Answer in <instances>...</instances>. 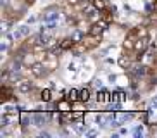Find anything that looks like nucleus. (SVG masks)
Listing matches in <instances>:
<instances>
[{"label": "nucleus", "instance_id": "nucleus-1", "mask_svg": "<svg viewBox=\"0 0 157 138\" xmlns=\"http://www.w3.org/2000/svg\"><path fill=\"white\" fill-rule=\"evenodd\" d=\"M100 36L102 35H92V33L85 35V38L79 41V50H93V48H97L100 45Z\"/></svg>", "mask_w": 157, "mask_h": 138}, {"label": "nucleus", "instance_id": "nucleus-2", "mask_svg": "<svg viewBox=\"0 0 157 138\" xmlns=\"http://www.w3.org/2000/svg\"><path fill=\"white\" fill-rule=\"evenodd\" d=\"M138 33H136V29H131V31L126 35L124 38V43H123V47H124V50H135V45H136V41H138Z\"/></svg>", "mask_w": 157, "mask_h": 138}, {"label": "nucleus", "instance_id": "nucleus-3", "mask_svg": "<svg viewBox=\"0 0 157 138\" xmlns=\"http://www.w3.org/2000/svg\"><path fill=\"white\" fill-rule=\"evenodd\" d=\"M29 71H31V73L36 76V78H45L47 74L50 73V69L47 67L43 62H36V64L33 66V67H29Z\"/></svg>", "mask_w": 157, "mask_h": 138}, {"label": "nucleus", "instance_id": "nucleus-4", "mask_svg": "<svg viewBox=\"0 0 157 138\" xmlns=\"http://www.w3.org/2000/svg\"><path fill=\"white\" fill-rule=\"evenodd\" d=\"M107 24H109V23H107L105 19H100V21H97V23H92V24H90L88 33H92V35H102V33L105 31Z\"/></svg>", "mask_w": 157, "mask_h": 138}, {"label": "nucleus", "instance_id": "nucleus-5", "mask_svg": "<svg viewBox=\"0 0 157 138\" xmlns=\"http://www.w3.org/2000/svg\"><path fill=\"white\" fill-rule=\"evenodd\" d=\"M36 62H40V60H38L36 54H35L33 50H28L26 54L23 55V66L24 67H33Z\"/></svg>", "mask_w": 157, "mask_h": 138}, {"label": "nucleus", "instance_id": "nucleus-6", "mask_svg": "<svg viewBox=\"0 0 157 138\" xmlns=\"http://www.w3.org/2000/svg\"><path fill=\"white\" fill-rule=\"evenodd\" d=\"M76 45V41L73 40V36L71 38H62V40H59L56 43V47H54V50H69V48H73V47Z\"/></svg>", "mask_w": 157, "mask_h": 138}, {"label": "nucleus", "instance_id": "nucleus-7", "mask_svg": "<svg viewBox=\"0 0 157 138\" xmlns=\"http://www.w3.org/2000/svg\"><path fill=\"white\" fill-rule=\"evenodd\" d=\"M148 36H142L138 38V41H136V45H135V52H138V54H145L148 48Z\"/></svg>", "mask_w": 157, "mask_h": 138}, {"label": "nucleus", "instance_id": "nucleus-8", "mask_svg": "<svg viewBox=\"0 0 157 138\" xmlns=\"http://www.w3.org/2000/svg\"><path fill=\"white\" fill-rule=\"evenodd\" d=\"M57 110L59 112H71L73 110V102L69 98H62V100L57 102Z\"/></svg>", "mask_w": 157, "mask_h": 138}, {"label": "nucleus", "instance_id": "nucleus-9", "mask_svg": "<svg viewBox=\"0 0 157 138\" xmlns=\"http://www.w3.org/2000/svg\"><path fill=\"white\" fill-rule=\"evenodd\" d=\"M12 95H14V90L5 83L4 86H2V90H0V100L2 102H7V100H10L12 98Z\"/></svg>", "mask_w": 157, "mask_h": 138}, {"label": "nucleus", "instance_id": "nucleus-10", "mask_svg": "<svg viewBox=\"0 0 157 138\" xmlns=\"http://www.w3.org/2000/svg\"><path fill=\"white\" fill-rule=\"evenodd\" d=\"M17 92H21V93L33 92V83L28 81V79H21V81L17 83Z\"/></svg>", "mask_w": 157, "mask_h": 138}, {"label": "nucleus", "instance_id": "nucleus-11", "mask_svg": "<svg viewBox=\"0 0 157 138\" xmlns=\"http://www.w3.org/2000/svg\"><path fill=\"white\" fill-rule=\"evenodd\" d=\"M43 64L47 66V67L50 69V73L52 71H54V69L57 67V57L54 54H52V52H48V55H47V59L43 60Z\"/></svg>", "mask_w": 157, "mask_h": 138}, {"label": "nucleus", "instance_id": "nucleus-12", "mask_svg": "<svg viewBox=\"0 0 157 138\" xmlns=\"http://www.w3.org/2000/svg\"><path fill=\"white\" fill-rule=\"evenodd\" d=\"M97 100L100 104H107V102H112V95L109 92H105V90H102V92L97 93Z\"/></svg>", "mask_w": 157, "mask_h": 138}, {"label": "nucleus", "instance_id": "nucleus-13", "mask_svg": "<svg viewBox=\"0 0 157 138\" xmlns=\"http://www.w3.org/2000/svg\"><path fill=\"white\" fill-rule=\"evenodd\" d=\"M66 98H69L71 102L79 100V92H78V90H74V88H71V90H67V92H66Z\"/></svg>", "mask_w": 157, "mask_h": 138}, {"label": "nucleus", "instance_id": "nucleus-14", "mask_svg": "<svg viewBox=\"0 0 157 138\" xmlns=\"http://www.w3.org/2000/svg\"><path fill=\"white\" fill-rule=\"evenodd\" d=\"M92 5H93V7H95L97 10H105V7H107L105 0H93Z\"/></svg>", "mask_w": 157, "mask_h": 138}, {"label": "nucleus", "instance_id": "nucleus-15", "mask_svg": "<svg viewBox=\"0 0 157 138\" xmlns=\"http://www.w3.org/2000/svg\"><path fill=\"white\" fill-rule=\"evenodd\" d=\"M79 100H81V102H88V100H90V90H88V88L79 90Z\"/></svg>", "mask_w": 157, "mask_h": 138}, {"label": "nucleus", "instance_id": "nucleus-16", "mask_svg": "<svg viewBox=\"0 0 157 138\" xmlns=\"http://www.w3.org/2000/svg\"><path fill=\"white\" fill-rule=\"evenodd\" d=\"M40 98H42L43 102H48L52 98V92L50 90H42V92H40Z\"/></svg>", "mask_w": 157, "mask_h": 138}, {"label": "nucleus", "instance_id": "nucleus-17", "mask_svg": "<svg viewBox=\"0 0 157 138\" xmlns=\"http://www.w3.org/2000/svg\"><path fill=\"white\" fill-rule=\"evenodd\" d=\"M136 29V33H138V36L142 38V36H148V29L145 26H138V28H135Z\"/></svg>", "mask_w": 157, "mask_h": 138}, {"label": "nucleus", "instance_id": "nucleus-18", "mask_svg": "<svg viewBox=\"0 0 157 138\" xmlns=\"http://www.w3.org/2000/svg\"><path fill=\"white\" fill-rule=\"evenodd\" d=\"M129 62H131V60H129V57H124V55L119 59V66H121V67H128Z\"/></svg>", "mask_w": 157, "mask_h": 138}, {"label": "nucleus", "instance_id": "nucleus-19", "mask_svg": "<svg viewBox=\"0 0 157 138\" xmlns=\"http://www.w3.org/2000/svg\"><path fill=\"white\" fill-rule=\"evenodd\" d=\"M121 100H124V93L117 92V93H114V95H112V102H121Z\"/></svg>", "mask_w": 157, "mask_h": 138}, {"label": "nucleus", "instance_id": "nucleus-20", "mask_svg": "<svg viewBox=\"0 0 157 138\" xmlns=\"http://www.w3.org/2000/svg\"><path fill=\"white\" fill-rule=\"evenodd\" d=\"M79 0H67V5H78Z\"/></svg>", "mask_w": 157, "mask_h": 138}, {"label": "nucleus", "instance_id": "nucleus-21", "mask_svg": "<svg viewBox=\"0 0 157 138\" xmlns=\"http://www.w3.org/2000/svg\"><path fill=\"white\" fill-rule=\"evenodd\" d=\"M24 4H26V5H33V4H35V0H24Z\"/></svg>", "mask_w": 157, "mask_h": 138}, {"label": "nucleus", "instance_id": "nucleus-22", "mask_svg": "<svg viewBox=\"0 0 157 138\" xmlns=\"http://www.w3.org/2000/svg\"><path fill=\"white\" fill-rule=\"evenodd\" d=\"M81 2H85V4H88V2H90V4H92L93 0H81Z\"/></svg>", "mask_w": 157, "mask_h": 138}]
</instances>
